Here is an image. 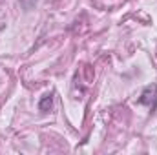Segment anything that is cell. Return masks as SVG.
Masks as SVG:
<instances>
[{
    "instance_id": "cell-1",
    "label": "cell",
    "mask_w": 157,
    "mask_h": 155,
    "mask_svg": "<svg viewBox=\"0 0 157 155\" xmlns=\"http://www.w3.org/2000/svg\"><path fill=\"white\" fill-rule=\"evenodd\" d=\"M139 104L148 106L152 112L157 108V86L155 84L143 89V93H141V97H139Z\"/></svg>"
},
{
    "instance_id": "cell-2",
    "label": "cell",
    "mask_w": 157,
    "mask_h": 155,
    "mask_svg": "<svg viewBox=\"0 0 157 155\" xmlns=\"http://www.w3.org/2000/svg\"><path fill=\"white\" fill-rule=\"evenodd\" d=\"M51 106H53V97H51V93H49V95H44L39 102V110L42 113H46V112L51 110Z\"/></svg>"
}]
</instances>
